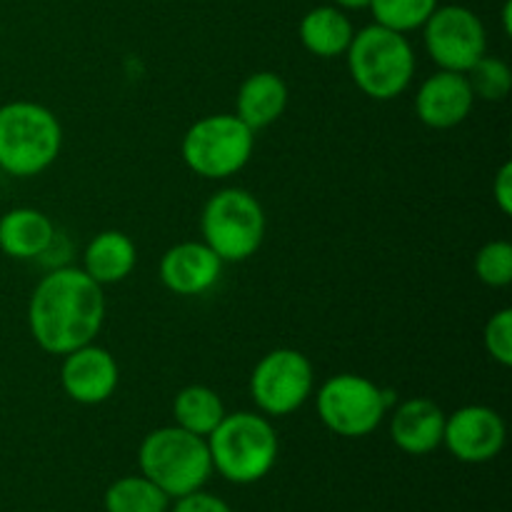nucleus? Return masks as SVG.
<instances>
[{"mask_svg": "<svg viewBox=\"0 0 512 512\" xmlns=\"http://www.w3.org/2000/svg\"><path fill=\"white\" fill-rule=\"evenodd\" d=\"M105 295L85 270L58 268L33 290L28 323L33 340L53 355L93 343L103 328Z\"/></svg>", "mask_w": 512, "mask_h": 512, "instance_id": "1", "label": "nucleus"}, {"mask_svg": "<svg viewBox=\"0 0 512 512\" xmlns=\"http://www.w3.org/2000/svg\"><path fill=\"white\" fill-rule=\"evenodd\" d=\"M140 475L153 480L170 500L203 490L213 473L208 440L178 425L145 435L138 450Z\"/></svg>", "mask_w": 512, "mask_h": 512, "instance_id": "2", "label": "nucleus"}, {"mask_svg": "<svg viewBox=\"0 0 512 512\" xmlns=\"http://www.w3.org/2000/svg\"><path fill=\"white\" fill-rule=\"evenodd\" d=\"M63 130L53 110L30 100L0 108V170L15 178H33L58 158Z\"/></svg>", "mask_w": 512, "mask_h": 512, "instance_id": "3", "label": "nucleus"}, {"mask_svg": "<svg viewBox=\"0 0 512 512\" xmlns=\"http://www.w3.org/2000/svg\"><path fill=\"white\" fill-rule=\"evenodd\" d=\"M205 440L213 470L235 485L263 480L278 458V435L273 425L255 413L225 415Z\"/></svg>", "mask_w": 512, "mask_h": 512, "instance_id": "4", "label": "nucleus"}, {"mask_svg": "<svg viewBox=\"0 0 512 512\" xmlns=\"http://www.w3.org/2000/svg\"><path fill=\"white\" fill-rule=\"evenodd\" d=\"M345 55L355 85L373 100L398 98L413 80L415 53L408 38L378 23L355 33Z\"/></svg>", "mask_w": 512, "mask_h": 512, "instance_id": "5", "label": "nucleus"}, {"mask_svg": "<svg viewBox=\"0 0 512 512\" xmlns=\"http://www.w3.org/2000/svg\"><path fill=\"white\" fill-rule=\"evenodd\" d=\"M203 243L223 263H243L258 253L265 235V213L258 200L240 188H225L205 203Z\"/></svg>", "mask_w": 512, "mask_h": 512, "instance_id": "6", "label": "nucleus"}, {"mask_svg": "<svg viewBox=\"0 0 512 512\" xmlns=\"http://www.w3.org/2000/svg\"><path fill=\"white\" fill-rule=\"evenodd\" d=\"M253 155V130L238 115H208L188 128L183 160L195 175L223 180L245 168Z\"/></svg>", "mask_w": 512, "mask_h": 512, "instance_id": "7", "label": "nucleus"}, {"mask_svg": "<svg viewBox=\"0 0 512 512\" xmlns=\"http://www.w3.org/2000/svg\"><path fill=\"white\" fill-rule=\"evenodd\" d=\"M395 393L380 390L363 375L343 373L330 378L318 393V415L325 428L343 438H365L385 418Z\"/></svg>", "mask_w": 512, "mask_h": 512, "instance_id": "8", "label": "nucleus"}, {"mask_svg": "<svg viewBox=\"0 0 512 512\" xmlns=\"http://www.w3.org/2000/svg\"><path fill=\"white\" fill-rule=\"evenodd\" d=\"M313 393V365L293 348L270 350L250 375V395L265 415L295 413Z\"/></svg>", "mask_w": 512, "mask_h": 512, "instance_id": "9", "label": "nucleus"}, {"mask_svg": "<svg viewBox=\"0 0 512 512\" xmlns=\"http://www.w3.org/2000/svg\"><path fill=\"white\" fill-rule=\"evenodd\" d=\"M423 28L425 48L440 70L468 73L488 48L483 20L463 5L435 8Z\"/></svg>", "mask_w": 512, "mask_h": 512, "instance_id": "10", "label": "nucleus"}, {"mask_svg": "<svg viewBox=\"0 0 512 512\" xmlns=\"http://www.w3.org/2000/svg\"><path fill=\"white\" fill-rule=\"evenodd\" d=\"M443 443L460 463H488L505 445V423L493 408L468 405L445 418Z\"/></svg>", "mask_w": 512, "mask_h": 512, "instance_id": "11", "label": "nucleus"}, {"mask_svg": "<svg viewBox=\"0 0 512 512\" xmlns=\"http://www.w3.org/2000/svg\"><path fill=\"white\" fill-rule=\"evenodd\" d=\"M60 383H63L65 395L75 403H105L118 388V363L108 350L88 343L65 355Z\"/></svg>", "mask_w": 512, "mask_h": 512, "instance_id": "12", "label": "nucleus"}, {"mask_svg": "<svg viewBox=\"0 0 512 512\" xmlns=\"http://www.w3.org/2000/svg\"><path fill=\"white\" fill-rule=\"evenodd\" d=\"M475 95L470 90L465 73L438 70L430 75L415 95V113L428 128L445 130L455 128L470 115Z\"/></svg>", "mask_w": 512, "mask_h": 512, "instance_id": "13", "label": "nucleus"}, {"mask_svg": "<svg viewBox=\"0 0 512 512\" xmlns=\"http://www.w3.org/2000/svg\"><path fill=\"white\" fill-rule=\"evenodd\" d=\"M223 273V260L205 243H178L160 260V280L175 295H200Z\"/></svg>", "mask_w": 512, "mask_h": 512, "instance_id": "14", "label": "nucleus"}, {"mask_svg": "<svg viewBox=\"0 0 512 512\" xmlns=\"http://www.w3.org/2000/svg\"><path fill=\"white\" fill-rule=\"evenodd\" d=\"M445 413L428 398L405 400L390 420V438L403 453L428 455L443 445Z\"/></svg>", "mask_w": 512, "mask_h": 512, "instance_id": "15", "label": "nucleus"}, {"mask_svg": "<svg viewBox=\"0 0 512 512\" xmlns=\"http://www.w3.org/2000/svg\"><path fill=\"white\" fill-rule=\"evenodd\" d=\"M53 238V223L35 208L8 210L0 218V250L15 260L38 258L53 245Z\"/></svg>", "mask_w": 512, "mask_h": 512, "instance_id": "16", "label": "nucleus"}, {"mask_svg": "<svg viewBox=\"0 0 512 512\" xmlns=\"http://www.w3.org/2000/svg\"><path fill=\"white\" fill-rule=\"evenodd\" d=\"M285 105H288V85L270 70L248 75L238 90V118L253 133L275 123L283 115Z\"/></svg>", "mask_w": 512, "mask_h": 512, "instance_id": "17", "label": "nucleus"}, {"mask_svg": "<svg viewBox=\"0 0 512 512\" xmlns=\"http://www.w3.org/2000/svg\"><path fill=\"white\" fill-rule=\"evenodd\" d=\"M135 260H138V253H135L133 240L120 230H105L95 235L85 248L83 270L98 285H113L133 273Z\"/></svg>", "mask_w": 512, "mask_h": 512, "instance_id": "18", "label": "nucleus"}, {"mask_svg": "<svg viewBox=\"0 0 512 512\" xmlns=\"http://www.w3.org/2000/svg\"><path fill=\"white\" fill-rule=\"evenodd\" d=\"M355 30L348 15L333 5H320L300 20V40L318 58H338L348 50Z\"/></svg>", "mask_w": 512, "mask_h": 512, "instance_id": "19", "label": "nucleus"}, {"mask_svg": "<svg viewBox=\"0 0 512 512\" xmlns=\"http://www.w3.org/2000/svg\"><path fill=\"white\" fill-rule=\"evenodd\" d=\"M173 415L178 428L208 438L228 413L215 390L205 388V385H188L175 395Z\"/></svg>", "mask_w": 512, "mask_h": 512, "instance_id": "20", "label": "nucleus"}, {"mask_svg": "<svg viewBox=\"0 0 512 512\" xmlns=\"http://www.w3.org/2000/svg\"><path fill=\"white\" fill-rule=\"evenodd\" d=\"M105 512H168L170 498L145 475L115 480L103 498Z\"/></svg>", "mask_w": 512, "mask_h": 512, "instance_id": "21", "label": "nucleus"}, {"mask_svg": "<svg viewBox=\"0 0 512 512\" xmlns=\"http://www.w3.org/2000/svg\"><path fill=\"white\" fill-rule=\"evenodd\" d=\"M375 23L395 33L423 28L425 20L438 8V0H370Z\"/></svg>", "mask_w": 512, "mask_h": 512, "instance_id": "22", "label": "nucleus"}, {"mask_svg": "<svg viewBox=\"0 0 512 512\" xmlns=\"http://www.w3.org/2000/svg\"><path fill=\"white\" fill-rule=\"evenodd\" d=\"M465 78H468L470 90H473L475 98L488 100V103H500V100H505L512 88V73L508 63L500 58H488V55H483V58L465 73Z\"/></svg>", "mask_w": 512, "mask_h": 512, "instance_id": "23", "label": "nucleus"}, {"mask_svg": "<svg viewBox=\"0 0 512 512\" xmlns=\"http://www.w3.org/2000/svg\"><path fill=\"white\" fill-rule=\"evenodd\" d=\"M475 273L490 288H505L512 280V245L508 240H493L483 245L475 258Z\"/></svg>", "mask_w": 512, "mask_h": 512, "instance_id": "24", "label": "nucleus"}, {"mask_svg": "<svg viewBox=\"0 0 512 512\" xmlns=\"http://www.w3.org/2000/svg\"><path fill=\"white\" fill-rule=\"evenodd\" d=\"M485 350L495 363L510 368L512 365V310L503 308L485 325Z\"/></svg>", "mask_w": 512, "mask_h": 512, "instance_id": "25", "label": "nucleus"}, {"mask_svg": "<svg viewBox=\"0 0 512 512\" xmlns=\"http://www.w3.org/2000/svg\"><path fill=\"white\" fill-rule=\"evenodd\" d=\"M173 512H233L230 505L218 495H210L205 490H195V493L175 498Z\"/></svg>", "mask_w": 512, "mask_h": 512, "instance_id": "26", "label": "nucleus"}, {"mask_svg": "<svg viewBox=\"0 0 512 512\" xmlns=\"http://www.w3.org/2000/svg\"><path fill=\"white\" fill-rule=\"evenodd\" d=\"M493 198L498 203L500 213L510 215L512 213V163H503V168L498 170L493 180Z\"/></svg>", "mask_w": 512, "mask_h": 512, "instance_id": "27", "label": "nucleus"}, {"mask_svg": "<svg viewBox=\"0 0 512 512\" xmlns=\"http://www.w3.org/2000/svg\"><path fill=\"white\" fill-rule=\"evenodd\" d=\"M333 3L340 5V8H348V10L370 8V0H333Z\"/></svg>", "mask_w": 512, "mask_h": 512, "instance_id": "28", "label": "nucleus"}, {"mask_svg": "<svg viewBox=\"0 0 512 512\" xmlns=\"http://www.w3.org/2000/svg\"><path fill=\"white\" fill-rule=\"evenodd\" d=\"M510 8H512V3L508 0V3H505V10H503V20H505V33L510 35Z\"/></svg>", "mask_w": 512, "mask_h": 512, "instance_id": "29", "label": "nucleus"}]
</instances>
